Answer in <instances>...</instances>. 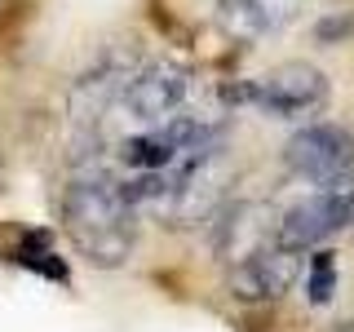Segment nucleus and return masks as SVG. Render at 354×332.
Masks as SVG:
<instances>
[{"instance_id":"7","label":"nucleus","mask_w":354,"mask_h":332,"mask_svg":"<svg viewBox=\"0 0 354 332\" xmlns=\"http://www.w3.org/2000/svg\"><path fill=\"white\" fill-rule=\"evenodd\" d=\"M306 0H217V22L235 40H261L292 27Z\"/></svg>"},{"instance_id":"2","label":"nucleus","mask_w":354,"mask_h":332,"mask_svg":"<svg viewBox=\"0 0 354 332\" xmlns=\"http://www.w3.org/2000/svg\"><path fill=\"white\" fill-rule=\"evenodd\" d=\"M354 221V177H332V182H319L315 195H306L301 204H292L288 213L274 221V243H288V248H319L328 243L337 230H346Z\"/></svg>"},{"instance_id":"8","label":"nucleus","mask_w":354,"mask_h":332,"mask_svg":"<svg viewBox=\"0 0 354 332\" xmlns=\"http://www.w3.org/2000/svg\"><path fill=\"white\" fill-rule=\"evenodd\" d=\"M337 297V257L332 252H319L315 266H310V302L328 306Z\"/></svg>"},{"instance_id":"3","label":"nucleus","mask_w":354,"mask_h":332,"mask_svg":"<svg viewBox=\"0 0 354 332\" xmlns=\"http://www.w3.org/2000/svg\"><path fill=\"white\" fill-rule=\"evenodd\" d=\"M328 93H332V84L315 62H283L274 71L257 75L239 98L252 102L257 111H266L270 120H301V116L324 111Z\"/></svg>"},{"instance_id":"4","label":"nucleus","mask_w":354,"mask_h":332,"mask_svg":"<svg viewBox=\"0 0 354 332\" xmlns=\"http://www.w3.org/2000/svg\"><path fill=\"white\" fill-rule=\"evenodd\" d=\"M301 279V248L288 243H257L230 261V293L239 302H279Z\"/></svg>"},{"instance_id":"1","label":"nucleus","mask_w":354,"mask_h":332,"mask_svg":"<svg viewBox=\"0 0 354 332\" xmlns=\"http://www.w3.org/2000/svg\"><path fill=\"white\" fill-rule=\"evenodd\" d=\"M133 208L120 195V182L106 177H84V182L66 186L62 199V226L71 235L75 252L88 266H124L133 257V243H138V226H133Z\"/></svg>"},{"instance_id":"5","label":"nucleus","mask_w":354,"mask_h":332,"mask_svg":"<svg viewBox=\"0 0 354 332\" xmlns=\"http://www.w3.org/2000/svg\"><path fill=\"white\" fill-rule=\"evenodd\" d=\"M283 169L306 182H332V177L354 173V133L346 124H306L292 133L283 147Z\"/></svg>"},{"instance_id":"9","label":"nucleus","mask_w":354,"mask_h":332,"mask_svg":"<svg viewBox=\"0 0 354 332\" xmlns=\"http://www.w3.org/2000/svg\"><path fill=\"white\" fill-rule=\"evenodd\" d=\"M354 31V14H332V18H324L315 27V40L319 44H337V40H346Z\"/></svg>"},{"instance_id":"6","label":"nucleus","mask_w":354,"mask_h":332,"mask_svg":"<svg viewBox=\"0 0 354 332\" xmlns=\"http://www.w3.org/2000/svg\"><path fill=\"white\" fill-rule=\"evenodd\" d=\"M191 93V75L177 66H147L124 84V111L142 124H160V120L177 116V107Z\"/></svg>"}]
</instances>
